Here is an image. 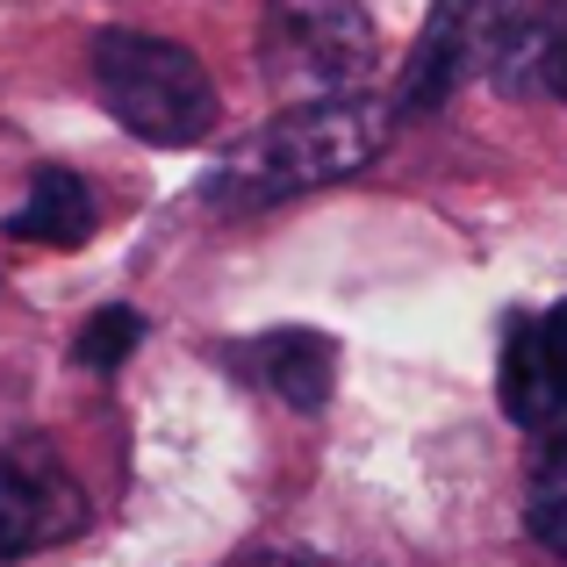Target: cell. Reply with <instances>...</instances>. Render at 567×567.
I'll use <instances>...</instances> for the list:
<instances>
[{"label":"cell","instance_id":"obj_4","mask_svg":"<svg viewBox=\"0 0 567 567\" xmlns=\"http://www.w3.org/2000/svg\"><path fill=\"white\" fill-rule=\"evenodd\" d=\"M86 532V488L58 453L0 445V560H29Z\"/></svg>","mask_w":567,"mask_h":567},{"label":"cell","instance_id":"obj_7","mask_svg":"<svg viewBox=\"0 0 567 567\" xmlns=\"http://www.w3.org/2000/svg\"><path fill=\"white\" fill-rule=\"evenodd\" d=\"M488 65H496V86H511V94H567V0L503 14Z\"/></svg>","mask_w":567,"mask_h":567},{"label":"cell","instance_id":"obj_11","mask_svg":"<svg viewBox=\"0 0 567 567\" xmlns=\"http://www.w3.org/2000/svg\"><path fill=\"white\" fill-rule=\"evenodd\" d=\"M137 346H144V317L115 302V309H101V317L86 323L72 352H80V367H86V374H115V367H123Z\"/></svg>","mask_w":567,"mask_h":567},{"label":"cell","instance_id":"obj_3","mask_svg":"<svg viewBox=\"0 0 567 567\" xmlns=\"http://www.w3.org/2000/svg\"><path fill=\"white\" fill-rule=\"evenodd\" d=\"M374 58H381V37L360 0H266L259 65H266V86L288 94V109L360 94L374 80Z\"/></svg>","mask_w":567,"mask_h":567},{"label":"cell","instance_id":"obj_8","mask_svg":"<svg viewBox=\"0 0 567 567\" xmlns=\"http://www.w3.org/2000/svg\"><path fill=\"white\" fill-rule=\"evenodd\" d=\"M245 352H251V367H259V381L274 388L288 410L317 416L323 402H331V388H338V346H331V338L274 331V338H259V346H245Z\"/></svg>","mask_w":567,"mask_h":567},{"label":"cell","instance_id":"obj_10","mask_svg":"<svg viewBox=\"0 0 567 567\" xmlns=\"http://www.w3.org/2000/svg\"><path fill=\"white\" fill-rule=\"evenodd\" d=\"M525 525H532V539H539L554 560H567V439L554 445V453H546V467L532 474Z\"/></svg>","mask_w":567,"mask_h":567},{"label":"cell","instance_id":"obj_5","mask_svg":"<svg viewBox=\"0 0 567 567\" xmlns=\"http://www.w3.org/2000/svg\"><path fill=\"white\" fill-rule=\"evenodd\" d=\"M496 395L511 410V424H525L532 439H546V445L567 439V302L511 323Z\"/></svg>","mask_w":567,"mask_h":567},{"label":"cell","instance_id":"obj_12","mask_svg":"<svg viewBox=\"0 0 567 567\" xmlns=\"http://www.w3.org/2000/svg\"><path fill=\"white\" fill-rule=\"evenodd\" d=\"M237 567H295V560H274V554H259V560H237Z\"/></svg>","mask_w":567,"mask_h":567},{"label":"cell","instance_id":"obj_1","mask_svg":"<svg viewBox=\"0 0 567 567\" xmlns=\"http://www.w3.org/2000/svg\"><path fill=\"white\" fill-rule=\"evenodd\" d=\"M395 115L374 94H346V101H302L280 109L274 123H259L251 137H237L230 152H216L202 181L208 208H274L295 194H317L331 181H352L360 166H374Z\"/></svg>","mask_w":567,"mask_h":567},{"label":"cell","instance_id":"obj_6","mask_svg":"<svg viewBox=\"0 0 567 567\" xmlns=\"http://www.w3.org/2000/svg\"><path fill=\"white\" fill-rule=\"evenodd\" d=\"M503 14H511L503 0H439L431 22H424V37H416V51H410V65H402V94H395V109H388V115L439 109V101L460 86V72H467L474 58H488Z\"/></svg>","mask_w":567,"mask_h":567},{"label":"cell","instance_id":"obj_2","mask_svg":"<svg viewBox=\"0 0 567 567\" xmlns=\"http://www.w3.org/2000/svg\"><path fill=\"white\" fill-rule=\"evenodd\" d=\"M94 94L137 144L158 152H187V144L216 137L223 94L208 65L173 37H144V29H109L94 37Z\"/></svg>","mask_w":567,"mask_h":567},{"label":"cell","instance_id":"obj_9","mask_svg":"<svg viewBox=\"0 0 567 567\" xmlns=\"http://www.w3.org/2000/svg\"><path fill=\"white\" fill-rule=\"evenodd\" d=\"M86 230H94V194H86L80 173H72V166H37V173H29V194H22V208L8 216V237L72 251V245H86Z\"/></svg>","mask_w":567,"mask_h":567}]
</instances>
